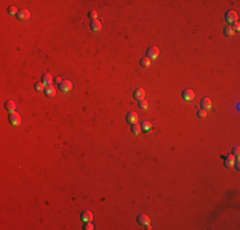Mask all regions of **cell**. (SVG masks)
<instances>
[{"label": "cell", "mask_w": 240, "mask_h": 230, "mask_svg": "<svg viewBox=\"0 0 240 230\" xmlns=\"http://www.w3.org/2000/svg\"><path fill=\"white\" fill-rule=\"evenodd\" d=\"M200 106H202V109H210V107H212V100L210 97H203L200 100Z\"/></svg>", "instance_id": "11"}, {"label": "cell", "mask_w": 240, "mask_h": 230, "mask_svg": "<svg viewBox=\"0 0 240 230\" xmlns=\"http://www.w3.org/2000/svg\"><path fill=\"white\" fill-rule=\"evenodd\" d=\"M235 161H236V157H235L233 153L226 157H223V162H225V166L226 167H233L235 165Z\"/></svg>", "instance_id": "7"}, {"label": "cell", "mask_w": 240, "mask_h": 230, "mask_svg": "<svg viewBox=\"0 0 240 230\" xmlns=\"http://www.w3.org/2000/svg\"><path fill=\"white\" fill-rule=\"evenodd\" d=\"M88 17H90L92 21H95V19H97V12L96 10H91L90 13H88Z\"/></svg>", "instance_id": "24"}, {"label": "cell", "mask_w": 240, "mask_h": 230, "mask_svg": "<svg viewBox=\"0 0 240 230\" xmlns=\"http://www.w3.org/2000/svg\"><path fill=\"white\" fill-rule=\"evenodd\" d=\"M101 28H102V24H101V22H100L98 19H95V21H92V23H91V29H92V31L97 32V31H101Z\"/></svg>", "instance_id": "14"}, {"label": "cell", "mask_w": 240, "mask_h": 230, "mask_svg": "<svg viewBox=\"0 0 240 230\" xmlns=\"http://www.w3.org/2000/svg\"><path fill=\"white\" fill-rule=\"evenodd\" d=\"M59 88L63 92H69L73 88V83L70 80H61V83L59 84Z\"/></svg>", "instance_id": "5"}, {"label": "cell", "mask_w": 240, "mask_h": 230, "mask_svg": "<svg viewBox=\"0 0 240 230\" xmlns=\"http://www.w3.org/2000/svg\"><path fill=\"white\" fill-rule=\"evenodd\" d=\"M197 115H198V118H206L207 116V111L206 109H200L198 113H197Z\"/></svg>", "instance_id": "23"}, {"label": "cell", "mask_w": 240, "mask_h": 230, "mask_svg": "<svg viewBox=\"0 0 240 230\" xmlns=\"http://www.w3.org/2000/svg\"><path fill=\"white\" fill-rule=\"evenodd\" d=\"M139 63H141L142 67L147 68V67H149V65H151V59H149V58H147V56H146V58H142Z\"/></svg>", "instance_id": "20"}, {"label": "cell", "mask_w": 240, "mask_h": 230, "mask_svg": "<svg viewBox=\"0 0 240 230\" xmlns=\"http://www.w3.org/2000/svg\"><path fill=\"white\" fill-rule=\"evenodd\" d=\"M55 82H56L57 84L61 83V78H60V77H56V78H55Z\"/></svg>", "instance_id": "29"}, {"label": "cell", "mask_w": 240, "mask_h": 230, "mask_svg": "<svg viewBox=\"0 0 240 230\" xmlns=\"http://www.w3.org/2000/svg\"><path fill=\"white\" fill-rule=\"evenodd\" d=\"M225 19L229 23H236V21H238V13H236V12H234V10H229L226 13V15H225Z\"/></svg>", "instance_id": "3"}, {"label": "cell", "mask_w": 240, "mask_h": 230, "mask_svg": "<svg viewBox=\"0 0 240 230\" xmlns=\"http://www.w3.org/2000/svg\"><path fill=\"white\" fill-rule=\"evenodd\" d=\"M130 130H131V133L133 134H141V132H142V128H141V125H138V124H131V126H130Z\"/></svg>", "instance_id": "18"}, {"label": "cell", "mask_w": 240, "mask_h": 230, "mask_svg": "<svg viewBox=\"0 0 240 230\" xmlns=\"http://www.w3.org/2000/svg\"><path fill=\"white\" fill-rule=\"evenodd\" d=\"M29 17H31V13H29V10H27V9H21L17 14V18L19 21H26V19H28Z\"/></svg>", "instance_id": "9"}, {"label": "cell", "mask_w": 240, "mask_h": 230, "mask_svg": "<svg viewBox=\"0 0 240 230\" xmlns=\"http://www.w3.org/2000/svg\"><path fill=\"white\" fill-rule=\"evenodd\" d=\"M181 96H183L184 100H187V101H190V100H193V98L195 97V93H194V91H193L192 88H187V90L183 91Z\"/></svg>", "instance_id": "6"}, {"label": "cell", "mask_w": 240, "mask_h": 230, "mask_svg": "<svg viewBox=\"0 0 240 230\" xmlns=\"http://www.w3.org/2000/svg\"><path fill=\"white\" fill-rule=\"evenodd\" d=\"M5 109L9 111V113H14L15 109H17V105H15V102L13 100H8L5 102Z\"/></svg>", "instance_id": "12"}, {"label": "cell", "mask_w": 240, "mask_h": 230, "mask_svg": "<svg viewBox=\"0 0 240 230\" xmlns=\"http://www.w3.org/2000/svg\"><path fill=\"white\" fill-rule=\"evenodd\" d=\"M147 105H148V104H147L146 100H141V101H138V106L142 107V109H147Z\"/></svg>", "instance_id": "26"}, {"label": "cell", "mask_w": 240, "mask_h": 230, "mask_svg": "<svg viewBox=\"0 0 240 230\" xmlns=\"http://www.w3.org/2000/svg\"><path fill=\"white\" fill-rule=\"evenodd\" d=\"M239 153H240V148H239V147H235V148L233 150V155H234L235 157H239Z\"/></svg>", "instance_id": "27"}, {"label": "cell", "mask_w": 240, "mask_h": 230, "mask_svg": "<svg viewBox=\"0 0 240 230\" xmlns=\"http://www.w3.org/2000/svg\"><path fill=\"white\" fill-rule=\"evenodd\" d=\"M42 82L41 83H44L45 84V86H50V84H51L52 83V77H51V74H49V73H47V74H44V75H42Z\"/></svg>", "instance_id": "16"}, {"label": "cell", "mask_w": 240, "mask_h": 230, "mask_svg": "<svg viewBox=\"0 0 240 230\" xmlns=\"http://www.w3.org/2000/svg\"><path fill=\"white\" fill-rule=\"evenodd\" d=\"M234 33H235V29H234L233 24H229L223 28V34H225V36H233Z\"/></svg>", "instance_id": "17"}, {"label": "cell", "mask_w": 240, "mask_h": 230, "mask_svg": "<svg viewBox=\"0 0 240 230\" xmlns=\"http://www.w3.org/2000/svg\"><path fill=\"white\" fill-rule=\"evenodd\" d=\"M138 224L141 225H146L147 229H149V225H151V221H149V217L147 216V215H139L138 218H137Z\"/></svg>", "instance_id": "8"}, {"label": "cell", "mask_w": 240, "mask_h": 230, "mask_svg": "<svg viewBox=\"0 0 240 230\" xmlns=\"http://www.w3.org/2000/svg\"><path fill=\"white\" fill-rule=\"evenodd\" d=\"M84 230H93L95 229V226H93V224H92L91 221H87V224L84 225V228H83Z\"/></svg>", "instance_id": "25"}, {"label": "cell", "mask_w": 240, "mask_h": 230, "mask_svg": "<svg viewBox=\"0 0 240 230\" xmlns=\"http://www.w3.org/2000/svg\"><path fill=\"white\" fill-rule=\"evenodd\" d=\"M34 90L36 91H45V84L44 83H36L34 84Z\"/></svg>", "instance_id": "22"}, {"label": "cell", "mask_w": 240, "mask_h": 230, "mask_svg": "<svg viewBox=\"0 0 240 230\" xmlns=\"http://www.w3.org/2000/svg\"><path fill=\"white\" fill-rule=\"evenodd\" d=\"M18 12H19V10H18L15 6H13V5L8 8V13L11 14V15H17V14H18Z\"/></svg>", "instance_id": "21"}, {"label": "cell", "mask_w": 240, "mask_h": 230, "mask_svg": "<svg viewBox=\"0 0 240 230\" xmlns=\"http://www.w3.org/2000/svg\"><path fill=\"white\" fill-rule=\"evenodd\" d=\"M133 96H134V98L137 100V101H141V100H144V97H146V91L143 90V88L138 87V88H135V91H134Z\"/></svg>", "instance_id": "4"}, {"label": "cell", "mask_w": 240, "mask_h": 230, "mask_svg": "<svg viewBox=\"0 0 240 230\" xmlns=\"http://www.w3.org/2000/svg\"><path fill=\"white\" fill-rule=\"evenodd\" d=\"M141 128H142V130H144V132H148V130L152 129V124H151L149 121H142Z\"/></svg>", "instance_id": "19"}, {"label": "cell", "mask_w": 240, "mask_h": 230, "mask_svg": "<svg viewBox=\"0 0 240 230\" xmlns=\"http://www.w3.org/2000/svg\"><path fill=\"white\" fill-rule=\"evenodd\" d=\"M55 92H56V88L52 86V84H50V86H46L45 88V95L46 96H49V97H52L54 95H55Z\"/></svg>", "instance_id": "15"}, {"label": "cell", "mask_w": 240, "mask_h": 230, "mask_svg": "<svg viewBox=\"0 0 240 230\" xmlns=\"http://www.w3.org/2000/svg\"><path fill=\"white\" fill-rule=\"evenodd\" d=\"M80 217H82V220L83 221H92V218H93V215H92V212H91V211L90 210H86V211H83V212H82V216H80Z\"/></svg>", "instance_id": "13"}, {"label": "cell", "mask_w": 240, "mask_h": 230, "mask_svg": "<svg viewBox=\"0 0 240 230\" xmlns=\"http://www.w3.org/2000/svg\"><path fill=\"white\" fill-rule=\"evenodd\" d=\"M146 54H147V58H149V59H156L158 54H160V50H158L157 46H151V47L147 49Z\"/></svg>", "instance_id": "2"}, {"label": "cell", "mask_w": 240, "mask_h": 230, "mask_svg": "<svg viewBox=\"0 0 240 230\" xmlns=\"http://www.w3.org/2000/svg\"><path fill=\"white\" fill-rule=\"evenodd\" d=\"M126 121L129 123V124H137V121H138V114L134 113V111L129 113V114L126 115Z\"/></svg>", "instance_id": "10"}, {"label": "cell", "mask_w": 240, "mask_h": 230, "mask_svg": "<svg viewBox=\"0 0 240 230\" xmlns=\"http://www.w3.org/2000/svg\"><path fill=\"white\" fill-rule=\"evenodd\" d=\"M9 121H10V124L11 125H14V126H17L19 125L22 123V118H21V115H19L18 113H10L9 115Z\"/></svg>", "instance_id": "1"}, {"label": "cell", "mask_w": 240, "mask_h": 230, "mask_svg": "<svg viewBox=\"0 0 240 230\" xmlns=\"http://www.w3.org/2000/svg\"><path fill=\"white\" fill-rule=\"evenodd\" d=\"M234 29H235V31H239V29H240V24H239V23H235Z\"/></svg>", "instance_id": "28"}]
</instances>
